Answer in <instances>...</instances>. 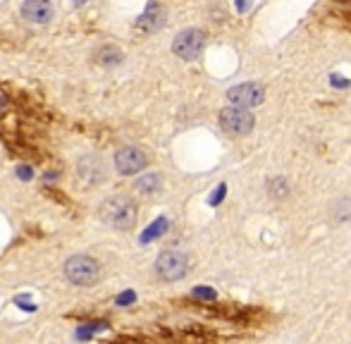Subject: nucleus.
<instances>
[{"instance_id": "f257e3e1", "label": "nucleus", "mask_w": 351, "mask_h": 344, "mask_svg": "<svg viewBox=\"0 0 351 344\" xmlns=\"http://www.w3.org/2000/svg\"><path fill=\"white\" fill-rule=\"evenodd\" d=\"M101 220L112 230H132L139 220V208L130 196H110L101 206Z\"/></svg>"}, {"instance_id": "f03ea898", "label": "nucleus", "mask_w": 351, "mask_h": 344, "mask_svg": "<svg viewBox=\"0 0 351 344\" xmlns=\"http://www.w3.org/2000/svg\"><path fill=\"white\" fill-rule=\"evenodd\" d=\"M65 278L70 280L72 284H77V287H91V284L98 282V278H101V265L91 256L79 254V256H72L65 263Z\"/></svg>"}, {"instance_id": "7ed1b4c3", "label": "nucleus", "mask_w": 351, "mask_h": 344, "mask_svg": "<svg viewBox=\"0 0 351 344\" xmlns=\"http://www.w3.org/2000/svg\"><path fill=\"white\" fill-rule=\"evenodd\" d=\"M206 48V34L201 29H184L172 41V51L182 60H196Z\"/></svg>"}, {"instance_id": "20e7f679", "label": "nucleus", "mask_w": 351, "mask_h": 344, "mask_svg": "<svg viewBox=\"0 0 351 344\" xmlns=\"http://www.w3.org/2000/svg\"><path fill=\"white\" fill-rule=\"evenodd\" d=\"M256 120L254 115H251L246 108H239V106H232V108H225V110L220 112V127L222 132H227V134L232 136H244L249 134L251 130H254Z\"/></svg>"}, {"instance_id": "39448f33", "label": "nucleus", "mask_w": 351, "mask_h": 344, "mask_svg": "<svg viewBox=\"0 0 351 344\" xmlns=\"http://www.w3.org/2000/svg\"><path fill=\"white\" fill-rule=\"evenodd\" d=\"M189 270V260L182 251H162L156 260V273L165 282H177Z\"/></svg>"}, {"instance_id": "423d86ee", "label": "nucleus", "mask_w": 351, "mask_h": 344, "mask_svg": "<svg viewBox=\"0 0 351 344\" xmlns=\"http://www.w3.org/2000/svg\"><path fill=\"white\" fill-rule=\"evenodd\" d=\"M263 93L265 88L256 82H249V84H239V86H232L227 91V101L232 106H239V108H254L258 103H263Z\"/></svg>"}, {"instance_id": "0eeeda50", "label": "nucleus", "mask_w": 351, "mask_h": 344, "mask_svg": "<svg viewBox=\"0 0 351 344\" xmlns=\"http://www.w3.org/2000/svg\"><path fill=\"white\" fill-rule=\"evenodd\" d=\"M115 165L122 175H136L148 165V158L136 146H125V149H120L115 153Z\"/></svg>"}, {"instance_id": "6e6552de", "label": "nucleus", "mask_w": 351, "mask_h": 344, "mask_svg": "<svg viewBox=\"0 0 351 344\" xmlns=\"http://www.w3.org/2000/svg\"><path fill=\"white\" fill-rule=\"evenodd\" d=\"M77 180L84 182L86 186H96L106 180V165L98 156H86L77 165Z\"/></svg>"}, {"instance_id": "1a4fd4ad", "label": "nucleus", "mask_w": 351, "mask_h": 344, "mask_svg": "<svg viewBox=\"0 0 351 344\" xmlns=\"http://www.w3.org/2000/svg\"><path fill=\"white\" fill-rule=\"evenodd\" d=\"M22 14L34 24H46L53 17V5L51 0H24Z\"/></svg>"}, {"instance_id": "9d476101", "label": "nucleus", "mask_w": 351, "mask_h": 344, "mask_svg": "<svg viewBox=\"0 0 351 344\" xmlns=\"http://www.w3.org/2000/svg\"><path fill=\"white\" fill-rule=\"evenodd\" d=\"M162 24H165V8H162V5H158V3H153L151 8H148L146 12L136 19V29L143 32V34L158 32Z\"/></svg>"}, {"instance_id": "9b49d317", "label": "nucleus", "mask_w": 351, "mask_h": 344, "mask_svg": "<svg viewBox=\"0 0 351 344\" xmlns=\"http://www.w3.org/2000/svg\"><path fill=\"white\" fill-rule=\"evenodd\" d=\"M160 184H162L160 175H158V172H148V175H141L139 180H136V191L151 196V194H156V191H160Z\"/></svg>"}, {"instance_id": "f8f14e48", "label": "nucleus", "mask_w": 351, "mask_h": 344, "mask_svg": "<svg viewBox=\"0 0 351 344\" xmlns=\"http://www.w3.org/2000/svg\"><path fill=\"white\" fill-rule=\"evenodd\" d=\"M268 191H270V196H273V199L282 201V199H287V196H289V184H287L285 177H273V180L268 182Z\"/></svg>"}, {"instance_id": "ddd939ff", "label": "nucleus", "mask_w": 351, "mask_h": 344, "mask_svg": "<svg viewBox=\"0 0 351 344\" xmlns=\"http://www.w3.org/2000/svg\"><path fill=\"white\" fill-rule=\"evenodd\" d=\"M120 58H122V53L117 51V48H112V46H103L101 51L96 53V60L101 62V65H117V62H120Z\"/></svg>"}, {"instance_id": "4468645a", "label": "nucleus", "mask_w": 351, "mask_h": 344, "mask_svg": "<svg viewBox=\"0 0 351 344\" xmlns=\"http://www.w3.org/2000/svg\"><path fill=\"white\" fill-rule=\"evenodd\" d=\"M332 215L337 220H349L351 218V199H339L337 204H335Z\"/></svg>"}, {"instance_id": "2eb2a0df", "label": "nucleus", "mask_w": 351, "mask_h": 344, "mask_svg": "<svg viewBox=\"0 0 351 344\" xmlns=\"http://www.w3.org/2000/svg\"><path fill=\"white\" fill-rule=\"evenodd\" d=\"M165 228H167V220H158V223H153L151 228H148V232L143 234V242H148V239H153V237H158V234H162L165 232Z\"/></svg>"}, {"instance_id": "dca6fc26", "label": "nucleus", "mask_w": 351, "mask_h": 344, "mask_svg": "<svg viewBox=\"0 0 351 344\" xmlns=\"http://www.w3.org/2000/svg\"><path fill=\"white\" fill-rule=\"evenodd\" d=\"M194 297H199V299H215V292H213V289L199 287V289H194Z\"/></svg>"}, {"instance_id": "f3484780", "label": "nucleus", "mask_w": 351, "mask_h": 344, "mask_svg": "<svg viewBox=\"0 0 351 344\" xmlns=\"http://www.w3.org/2000/svg\"><path fill=\"white\" fill-rule=\"evenodd\" d=\"M130 302H134V294H132V292L122 294V297H120V299H117V304H130Z\"/></svg>"}]
</instances>
